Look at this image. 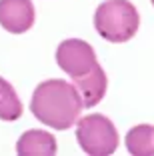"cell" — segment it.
Returning <instances> with one entry per match:
<instances>
[{"label":"cell","instance_id":"3","mask_svg":"<svg viewBox=\"0 0 154 156\" xmlns=\"http://www.w3.org/2000/svg\"><path fill=\"white\" fill-rule=\"evenodd\" d=\"M76 138L80 148L90 156H108L118 148V132L110 118L90 114L78 120Z\"/></svg>","mask_w":154,"mask_h":156},{"label":"cell","instance_id":"5","mask_svg":"<svg viewBox=\"0 0 154 156\" xmlns=\"http://www.w3.org/2000/svg\"><path fill=\"white\" fill-rule=\"evenodd\" d=\"M34 24L30 0H0V26L12 34H22Z\"/></svg>","mask_w":154,"mask_h":156},{"label":"cell","instance_id":"9","mask_svg":"<svg viewBox=\"0 0 154 156\" xmlns=\"http://www.w3.org/2000/svg\"><path fill=\"white\" fill-rule=\"evenodd\" d=\"M22 116V102L14 92L12 84L0 78V118L6 122L18 120Z\"/></svg>","mask_w":154,"mask_h":156},{"label":"cell","instance_id":"6","mask_svg":"<svg viewBox=\"0 0 154 156\" xmlns=\"http://www.w3.org/2000/svg\"><path fill=\"white\" fill-rule=\"evenodd\" d=\"M74 86H76L78 94L82 98V104L84 108H92L96 106L106 94V86H108V80H106V74L102 70V66L96 64L90 72H86L84 76L72 78Z\"/></svg>","mask_w":154,"mask_h":156},{"label":"cell","instance_id":"2","mask_svg":"<svg viewBox=\"0 0 154 156\" xmlns=\"http://www.w3.org/2000/svg\"><path fill=\"white\" fill-rule=\"evenodd\" d=\"M140 16L128 0H106L94 12V28L108 42H126L138 32Z\"/></svg>","mask_w":154,"mask_h":156},{"label":"cell","instance_id":"4","mask_svg":"<svg viewBox=\"0 0 154 156\" xmlns=\"http://www.w3.org/2000/svg\"><path fill=\"white\" fill-rule=\"evenodd\" d=\"M56 62L66 74H70V78L84 76L98 64L94 48L88 42L78 40V38L60 42L58 50H56Z\"/></svg>","mask_w":154,"mask_h":156},{"label":"cell","instance_id":"1","mask_svg":"<svg viewBox=\"0 0 154 156\" xmlns=\"http://www.w3.org/2000/svg\"><path fill=\"white\" fill-rule=\"evenodd\" d=\"M84 108L76 86L60 78L44 80L32 94L30 110L34 118L54 130H66L78 122Z\"/></svg>","mask_w":154,"mask_h":156},{"label":"cell","instance_id":"8","mask_svg":"<svg viewBox=\"0 0 154 156\" xmlns=\"http://www.w3.org/2000/svg\"><path fill=\"white\" fill-rule=\"evenodd\" d=\"M126 148L134 156H154V126L138 124L128 130Z\"/></svg>","mask_w":154,"mask_h":156},{"label":"cell","instance_id":"10","mask_svg":"<svg viewBox=\"0 0 154 156\" xmlns=\"http://www.w3.org/2000/svg\"><path fill=\"white\" fill-rule=\"evenodd\" d=\"M152 4H154V0H152Z\"/></svg>","mask_w":154,"mask_h":156},{"label":"cell","instance_id":"7","mask_svg":"<svg viewBox=\"0 0 154 156\" xmlns=\"http://www.w3.org/2000/svg\"><path fill=\"white\" fill-rule=\"evenodd\" d=\"M18 156H54L56 140L46 130H28L16 142Z\"/></svg>","mask_w":154,"mask_h":156}]
</instances>
